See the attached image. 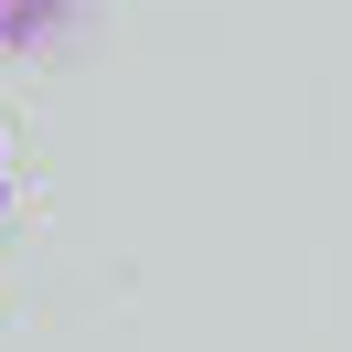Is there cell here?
I'll use <instances>...</instances> for the list:
<instances>
[{"label": "cell", "instance_id": "6da1fadb", "mask_svg": "<svg viewBox=\"0 0 352 352\" xmlns=\"http://www.w3.org/2000/svg\"><path fill=\"white\" fill-rule=\"evenodd\" d=\"M54 11H65V0H0V54H32L54 32Z\"/></svg>", "mask_w": 352, "mask_h": 352}, {"label": "cell", "instance_id": "7a4b0ae2", "mask_svg": "<svg viewBox=\"0 0 352 352\" xmlns=\"http://www.w3.org/2000/svg\"><path fill=\"white\" fill-rule=\"evenodd\" d=\"M0 214H11V150H0Z\"/></svg>", "mask_w": 352, "mask_h": 352}]
</instances>
